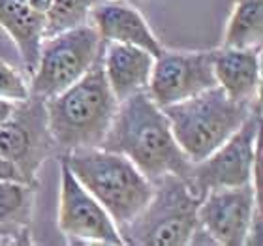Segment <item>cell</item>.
Listing matches in <instances>:
<instances>
[{"label":"cell","mask_w":263,"mask_h":246,"mask_svg":"<svg viewBox=\"0 0 263 246\" xmlns=\"http://www.w3.org/2000/svg\"><path fill=\"white\" fill-rule=\"evenodd\" d=\"M100 148L126 156L148 181L177 175L188 182L192 162L179 147L162 107L147 90L119 102L115 119Z\"/></svg>","instance_id":"obj_1"},{"label":"cell","mask_w":263,"mask_h":246,"mask_svg":"<svg viewBox=\"0 0 263 246\" xmlns=\"http://www.w3.org/2000/svg\"><path fill=\"white\" fill-rule=\"evenodd\" d=\"M117 107L119 102L105 79L100 51L81 79L45 100L47 128L55 148L66 154L79 148L102 147Z\"/></svg>","instance_id":"obj_2"},{"label":"cell","mask_w":263,"mask_h":246,"mask_svg":"<svg viewBox=\"0 0 263 246\" xmlns=\"http://www.w3.org/2000/svg\"><path fill=\"white\" fill-rule=\"evenodd\" d=\"M61 158L117 228L136 218L153 196V182L119 153L100 147L79 148L61 154Z\"/></svg>","instance_id":"obj_3"},{"label":"cell","mask_w":263,"mask_h":246,"mask_svg":"<svg viewBox=\"0 0 263 246\" xmlns=\"http://www.w3.org/2000/svg\"><path fill=\"white\" fill-rule=\"evenodd\" d=\"M258 102L261 98L252 104L235 102L216 85L192 98L165 105L162 111L170 121L179 147L196 164L239 130Z\"/></svg>","instance_id":"obj_4"},{"label":"cell","mask_w":263,"mask_h":246,"mask_svg":"<svg viewBox=\"0 0 263 246\" xmlns=\"http://www.w3.org/2000/svg\"><path fill=\"white\" fill-rule=\"evenodd\" d=\"M201 197L184 179L164 175L153 182V196L141 213L119 228L124 244L186 246L197 230Z\"/></svg>","instance_id":"obj_5"},{"label":"cell","mask_w":263,"mask_h":246,"mask_svg":"<svg viewBox=\"0 0 263 246\" xmlns=\"http://www.w3.org/2000/svg\"><path fill=\"white\" fill-rule=\"evenodd\" d=\"M102 47L104 42L90 23L45 38L30 73V96L47 100L73 85L94 64Z\"/></svg>","instance_id":"obj_6"},{"label":"cell","mask_w":263,"mask_h":246,"mask_svg":"<svg viewBox=\"0 0 263 246\" xmlns=\"http://www.w3.org/2000/svg\"><path fill=\"white\" fill-rule=\"evenodd\" d=\"M197 225L214 244L259 246L261 239V203L252 184L213 188L197 207Z\"/></svg>","instance_id":"obj_7"},{"label":"cell","mask_w":263,"mask_h":246,"mask_svg":"<svg viewBox=\"0 0 263 246\" xmlns=\"http://www.w3.org/2000/svg\"><path fill=\"white\" fill-rule=\"evenodd\" d=\"M261 134V102L254 105L252 113L214 153L192 165L188 186L203 197L213 188L248 184L259 147Z\"/></svg>","instance_id":"obj_8"},{"label":"cell","mask_w":263,"mask_h":246,"mask_svg":"<svg viewBox=\"0 0 263 246\" xmlns=\"http://www.w3.org/2000/svg\"><path fill=\"white\" fill-rule=\"evenodd\" d=\"M53 150L55 143L47 128L45 100L30 96L17 102L11 117L0 124V156L15 164L25 182L36 186L40 167Z\"/></svg>","instance_id":"obj_9"},{"label":"cell","mask_w":263,"mask_h":246,"mask_svg":"<svg viewBox=\"0 0 263 246\" xmlns=\"http://www.w3.org/2000/svg\"><path fill=\"white\" fill-rule=\"evenodd\" d=\"M59 230L70 242L124 244L117 224L102 205L88 194L61 158Z\"/></svg>","instance_id":"obj_10"},{"label":"cell","mask_w":263,"mask_h":246,"mask_svg":"<svg viewBox=\"0 0 263 246\" xmlns=\"http://www.w3.org/2000/svg\"><path fill=\"white\" fill-rule=\"evenodd\" d=\"M213 51H164L154 59L147 92L158 107L216 87Z\"/></svg>","instance_id":"obj_11"},{"label":"cell","mask_w":263,"mask_h":246,"mask_svg":"<svg viewBox=\"0 0 263 246\" xmlns=\"http://www.w3.org/2000/svg\"><path fill=\"white\" fill-rule=\"evenodd\" d=\"M88 23L96 28L102 42H119V44L137 45L148 51L156 59L164 53V45L154 36L145 17L136 6L124 0H104L94 6Z\"/></svg>","instance_id":"obj_12"},{"label":"cell","mask_w":263,"mask_h":246,"mask_svg":"<svg viewBox=\"0 0 263 246\" xmlns=\"http://www.w3.org/2000/svg\"><path fill=\"white\" fill-rule=\"evenodd\" d=\"M261 45L226 47L213 51V68L218 87L235 102L252 104L261 98Z\"/></svg>","instance_id":"obj_13"},{"label":"cell","mask_w":263,"mask_h":246,"mask_svg":"<svg viewBox=\"0 0 263 246\" xmlns=\"http://www.w3.org/2000/svg\"><path fill=\"white\" fill-rule=\"evenodd\" d=\"M102 64L117 102H122L134 94L147 90L154 56L137 45L104 42Z\"/></svg>","instance_id":"obj_14"},{"label":"cell","mask_w":263,"mask_h":246,"mask_svg":"<svg viewBox=\"0 0 263 246\" xmlns=\"http://www.w3.org/2000/svg\"><path fill=\"white\" fill-rule=\"evenodd\" d=\"M45 13L28 0H0V28L15 44L28 73L36 70L42 42L45 40Z\"/></svg>","instance_id":"obj_15"},{"label":"cell","mask_w":263,"mask_h":246,"mask_svg":"<svg viewBox=\"0 0 263 246\" xmlns=\"http://www.w3.org/2000/svg\"><path fill=\"white\" fill-rule=\"evenodd\" d=\"M263 40V0H235L224 34L226 47H254Z\"/></svg>","instance_id":"obj_16"},{"label":"cell","mask_w":263,"mask_h":246,"mask_svg":"<svg viewBox=\"0 0 263 246\" xmlns=\"http://www.w3.org/2000/svg\"><path fill=\"white\" fill-rule=\"evenodd\" d=\"M34 207V184L0 181V225L28 228Z\"/></svg>","instance_id":"obj_17"},{"label":"cell","mask_w":263,"mask_h":246,"mask_svg":"<svg viewBox=\"0 0 263 246\" xmlns=\"http://www.w3.org/2000/svg\"><path fill=\"white\" fill-rule=\"evenodd\" d=\"M104 0H51L45 21V38L88 23L94 6Z\"/></svg>","instance_id":"obj_18"},{"label":"cell","mask_w":263,"mask_h":246,"mask_svg":"<svg viewBox=\"0 0 263 246\" xmlns=\"http://www.w3.org/2000/svg\"><path fill=\"white\" fill-rule=\"evenodd\" d=\"M0 98L15 104L30 98V85L25 75L6 61H0Z\"/></svg>","instance_id":"obj_19"},{"label":"cell","mask_w":263,"mask_h":246,"mask_svg":"<svg viewBox=\"0 0 263 246\" xmlns=\"http://www.w3.org/2000/svg\"><path fill=\"white\" fill-rule=\"evenodd\" d=\"M0 244H32L28 228H2L0 225Z\"/></svg>","instance_id":"obj_20"},{"label":"cell","mask_w":263,"mask_h":246,"mask_svg":"<svg viewBox=\"0 0 263 246\" xmlns=\"http://www.w3.org/2000/svg\"><path fill=\"white\" fill-rule=\"evenodd\" d=\"M0 181H21V182H25V179H23L21 171L15 167V164H11L10 160H6V158L0 156Z\"/></svg>","instance_id":"obj_21"},{"label":"cell","mask_w":263,"mask_h":246,"mask_svg":"<svg viewBox=\"0 0 263 246\" xmlns=\"http://www.w3.org/2000/svg\"><path fill=\"white\" fill-rule=\"evenodd\" d=\"M13 111H15V102H10V100L0 98V124L10 119Z\"/></svg>","instance_id":"obj_22"},{"label":"cell","mask_w":263,"mask_h":246,"mask_svg":"<svg viewBox=\"0 0 263 246\" xmlns=\"http://www.w3.org/2000/svg\"><path fill=\"white\" fill-rule=\"evenodd\" d=\"M124 2H130V4H134V6H139V4H143L145 0H124Z\"/></svg>","instance_id":"obj_23"}]
</instances>
